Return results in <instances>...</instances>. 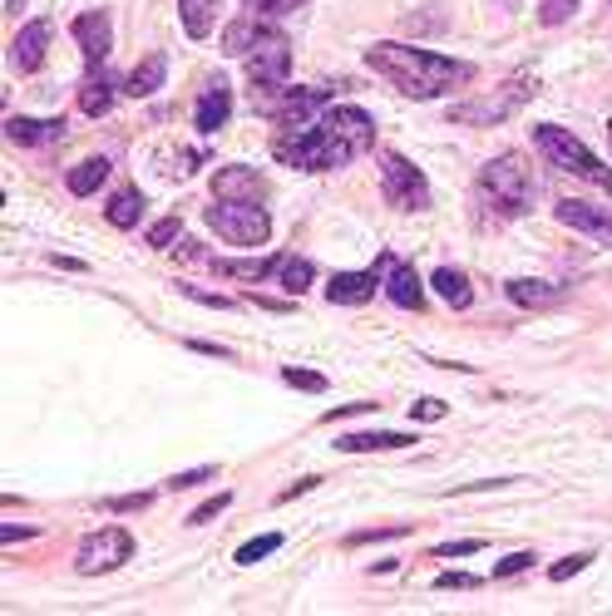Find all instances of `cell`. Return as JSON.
Masks as SVG:
<instances>
[{"mask_svg":"<svg viewBox=\"0 0 612 616\" xmlns=\"http://www.w3.org/2000/svg\"><path fill=\"white\" fill-rule=\"evenodd\" d=\"M366 65L381 70L400 94H410V99H435V94H450V89H460V84L474 79L469 60L430 55V50L395 45V40H381V45L366 50Z\"/></svg>","mask_w":612,"mask_h":616,"instance_id":"obj_2","label":"cell"},{"mask_svg":"<svg viewBox=\"0 0 612 616\" xmlns=\"http://www.w3.org/2000/svg\"><path fill=\"white\" fill-rule=\"evenodd\" d=\"M228 114H232V94H228L223 79H213L203 89V99H198L193 119H198V129H203V134H213V129H223V124H228Z\"/></svg>","mask_w":612,"mask_h":616,"instance_id":"obj_19","label":"cell"},{"mask_svg":"<svg viewBox=\"0 0 612 616\" xmlns=\"http://www.w3.org/2000/svg\"><path fill=\"white\" fill-rule=\"evenodd\" d=\"M553 212H558V222H568V227L588 232V237H598V242H608V247H612V212H608V208H593V203H578V198H563V203H558Z\"/></svg>","mask_w":612,"mask_h":616,"instance_id":"obj_12","label":"cell"},{"mask_svg":"<svg viewBox=\"0 0 612 616\" xmlns=\"http://www.w3.org/2000/svg\"><path fill=\"white\" fill-rule=\"evenodd\" d=\"M267 183L252 168H218L213 173V198H238V203H262Z\"/></svg>","mask_w":612,"mask_h":616,"instance_id":"obj_16","label":"cell"},{"mask_svg":"<svg viewBox=\"0 0 612 616\" xmlns=\"http://www.w3.org/2000/svg\"><path fill=\"white\" fill-rule=\"evenodd\" d=\"M188 301H203V306H218V311H238V301H228V296H213V291H198V286H183Z\"/></svg>","mask_w":612,"mask_h":616,"instance_id":"obj_41","label":"cell"},{"mask_svg":"<svg viewBox=\"0 0 612 616\" xmlns=\"http://www.w3.org/2000/svg\"><path fill=\"white\" fill-rule=\"evenodd\" d=\"M45 50H50V20H30L25 30L15 35V45H10V65L20 74H35L45 65Z\"/></svg>","mask_w":612,"mask_h":616,"instance_id":"obj_13","label":"cell"},{"mask_svg":"<svg viewBox=\"0 0 612 616\" xmlns=\"http://www.w3.org/2000/svg\"><path fill=\"white\" fill-rule=\"evenodd\" d=\"M316 484H321V479H297V484H292V488H282V493L277 498H272V503H292V498H302V493H312V488Z\"/></svg>","mask_w":612,"mask_h":616,"instance_id":"obj_46","label":"cell"},{"mask_svg":"<svg viewBox=\"0 0 612 616\" xmlns=\"http://www.w3.org/2000/svg\"><path fill=\"white\" fill-rule=\"evenodd\" d=\"M504 291H509V301H514V306H529V311H548V306L563 301V286H553V282H534V276H519V282H509Z\"/></svg>","mask_w":612,"mask_h":616,"instance_id":"obj_18","label":"cell"},{"mask_svg":"<svg viewBox=\"0 0 612 616\" xmlns=\"http://www.w3.org/2000/svg\"><path fill=\"white\" fill-rule=\"evenodd\" d=\"M104 178H109V163H104V158H84V163L70 168V193H75V198H89L94 188L104 183Z\"/></svg>","mask_w":612,"mask_h":616,"instance_id":"obj_28","label":"cell"},{"mask_svg":"<svg viewBox=\"0 0 612 616\" xmlns=\"http://www.w3.org/2000/svg\"><path fill=\"white\" fill-rule=\"evenodd\" d=\"M75 45L84 50V60H89V70H99L104 60H109L114 50V20L109 10H84V15H75Z\"/></svg>","mask_w":612,"mask_h":616,"instance_id":"obj_10","label":"cell"},{"mask_svg":"<svg viewBox=\"0 0 612 616\" xmlns=\"http://www.w3.org/2000/svg\"><path fill=\"white\" fill-rule=\"evenodd\" d=\"M534 144H538V153L548 158L553 168H563V173H573L578 183H593V188H603V193L612 198V168H603L593 153H588L583 144H578L568 129H558V124H538L534 129Z\"/></svg>","mask_w":612,"mask_h":616,"instance_id":"obj_4","label":"cell"},{"mask_svg":"<svg viewBox=\"0 0 612 616\" xmlns=\"http://www.w3.org/2000/svg\"><path fill=\"white\" fill-rule=\"evenodd\" d=\"M178 10H183V30L193 40H208L213 35V10L218 0H178Z\"/></svg>","mask_w":612,"mask_h":616,"instance_id":"obj_27","label":"cell"},{"mask_svg":"<svg viewBox=\"0 0 612 616\" xmlns=\"http://www.w3.org/2000/svg\"><path fill=\"white\" fill-rule=\"evenodd\" d=\"M376 272H381V267H376ZM376 272H341V276H331L326 296H331L336 306H366L376 296Z\"/></svg>","mask_w":612,"mask_h":616,"instance_id":"obj_17","label":"cell"},{"mask_svg":"<svg viewBox=\"0 0 612 616\" xmlns=\"http://www.w3.org/2000/svg\"><path fill=\"white\" fill-rule=\"evenodd\" d=\"M297 6H306V0H242V10H252V15H262V20L282 15V10H297Z\"/></svg>","mask_w":612,"mask_h":616,"instance_id":"obj_36","label":"cell"},{"mask_svg":"<svg viewBox=\"0 0 612 616\" xmlns=\"http://www.w3.org/2000/svg\"><path fill=\"white\" fill-rule=\"evenodd\" d=\"M208 479H218V469H213V464H203V469H188V474H178V479H168V488H173V493H183V488H198V484H208Z\"/></svg>","mask_w":612,"mask_h":616,"instance_id":"obj_39","label":"cell"},{"mask_svg":"<svg viewBox=\"0 0 612 616\" xmlns=\"http://www.w3.org/2000/svg\"><path fill=\"white\" fill-rule=\"evenodd\" d=\"M178 237H183V222H178V217H163V222H154V227H149V247H158V252L173 247Z\"/></svg>","mask_w":612,"mask_h":616,"instance_id":"obj_32","label":"cell"},{"mask_svg":"<svg viewBox=\"0 0 612 616\" xmlns=\"http://www.w3.org/2000/svg\"><path fill=\"white\" fill-rule=\"evenodd\" d=\"M410 414H415V419H440V414H445V400H415V405H410Z\"/></svg>","mask_w":612,"mask_h":616,"instance_id":"obj_43","label":"cell"},{"mask_svg":"<svg viewBox=\"0 0 612 616\" xmlns=\"http://www.w3.org/2000/svg\"><path fill=\"white\" fill-rule=\"evenodd\" d=\"M262 30H267V25H262V15H252V10H247V20H232V25H228V35H223V55L242 60V55L252 50V40L262 35Z\"/></svg>","mask_w":612,"mask_h":616,"instance_id":"obj_26","label":"cell"},{"mask_svg":"<svg viewBox=\"0 0 612 616\" xmlns=\"http://www.w3.org/2000/svg\"><path fill=\"white\" fill-rule=\"evenodd\" d=\"M228 508H232V493H218V498H208L203 508H193V518H188V523H198V528H203V523H213L218 513H228Z\"/></svg>","mask_w":612,"mask_h":616,"instance_id":"obj_38","label":"cell"},{"mask_svg":"<svg viewBox=\"0 0 612 616\" xmlns=\"http://www.w3.org/2000/svg\"><path fill=\"white\" fill-rule=\"evenodd\" d=\"M163 74H168V60L163 55H149L139 70L129 74V79H124V94H134V99H149L158 84H163Z\"/></svg>","mask_w":612,"mask_h":616,"instance_id":"obj_25","label":"cell"},{"mask_svg":"<svg viewBox=\"0 0 612 616\" xmlns=\"http://www.w3.org/2000/svg\"><path fill=\"white\" fill-rule=\"evenodd\" d=\"M65 134V124L60 119H10L6 124V138L20 148H35V144H55V138Z\"/></svg>","mask_w":612,"mask_h":616,"instance_id":"obj_21","label":"cell"},{"mask_svg":"<svg viewBox=\"0 0 612 616\" xmlns=\"http://www.w3.org/2000/svg\"><path fill=\"white\" fill-rule=\"evenodd\" d=\"M277 282L287 286L292 296H302V291H312L316 272H312V262H306V257H282V272H277Z\"/></svg>","mask_w":612,"mask_h":616,"instance_id":"obj_29","label":"cell"},{"mask_svg":"<svg viewBox=\"0 0 612 616\" xmlns=\"http://www.w3.org/2000/svg\"><path fill=\"white\" fill-rule=\"evenodd\" d=\"M479 552V538H460V543H440V557H469Z\"/></svg>","mask_w":612,"mask_h":616,"instance_id":"obj_44","label":"cell"},{"mask_svg":"<svg viewBox=\"0 0 612 616\" xmlns=\"http://www.w3.org/2000/svg\"><path fill=\"white\" fill-rule=\"evenodd\" d=\"M588 562H593V552H573V557L553 562V567H548V577H553V582H568V577H578V572H583Z\"/></svg>","mask_w":612,"mask_h":616,"instance_id":"obj_35","label":"cell"},{"mask_svg":"<svg viewBox=\"0 0 612 616\" xmlns=\"http://www.w3.org/2000/svg\"><path fill=\"white\" fill-rule=\"evenodd\" d=\"M104 217H109V227H139V217H144V193L134 183H124V188H114V198H109V208H104Z\"/></svg>","mask_w":612,"mask_h":616,"instance_id":"obj_20","label":"cell"},{"mask_svg":"<svg viewBox=\"0 0 612 616\" xmlns=\"http://www.w3.org/2000/svg\"><path fill=\"white\" fill-rule=\"evenodd\" d=\"M440 587H445V592H464V587H479V577H469V572H445V577H440Z\"/></svg>","mask_w":612,"mask_h":616,"instance_id":"obj_45","label":"cell"},{"mask_svg":"<svg viewBox=\"0 0 612 616\" xmlns=\"http://www.w3.org/2000/svg\"><path fill=\"white\" fill-rule=\"evenodd\" d=\"M134 557V533L129 528H94L89 538L75 552V567L84 577H99V572H114Z\"/></svg>","mask_w":612,"mask_h":616,"instance_id":"obj_8","label":"cell"},{"mask_svg":"<svg viewBox=\"0 0 612 616\" xmlns=\"http://www.w3.org/2000/svg\"><path fill=\"white\" fill-rule=\"evenodd\" d=\"M405 523H390V528H361V533H346V548H361V543H381V538H400Z\"/></svg>","mask_w":612,"mask_h":616,"instance_id":"obj_34","label":"cell"},{"mask_svg":"<svg viewBox=\"0 0 612 616\" xmlns=\"http://www.w3.org/2000/svg\"><path fill=\"white\" fill-rule=\"evenodd\" d=\"M218 276H238V282H267V276H277L282 272V252L277 257H262V262H208Z\"/></svg>","mask_w":612,"mask_h":616,"instance_id":"obj_24","label":"cell"},{"mask_svg":"<svg viewBox=\"0 0 612 616\" xmlns=\"http://www.w3.org/2000/svg\"><path fill=\"white\" fill-rule=\"evenodd\" d=\"M25 538H40L35 523H0V543H25Z\"/></svg>","mask_w":612,"mask_h":616,"instance_id":"obj_42","label":"cell"},{"mask_svg":"<svg viewBox=\"0 0 612 616\" xmlns=\"http://www.w3.org/2000/svg\"><path fill=\"white\" fill-rule=\"evenodd\" d=\"M529 94H534V79H504L499 89L484 94V99L455 104L445 119H450V124H479V129H489V124H504V119H509L519 104H529Z\"/></svg>","mask_w":612,"mask_h":616,"instance_id":"obj_6","label":"cell"},{"mask_svg":"<svg viewBox=\"0 0 612 616\" xmlns=\"http://www.w3.org/2000/svg\"><path fill=\"white\" fill-rule=\"evenodd\" d=\"M415 444V434H341L336 449L341 454H381V449H405Z\"/></svg>","mask_w":612,"mask_h":616,"instance_id":"obj_22","label":"cell"},{"mask_svg":"<svg viewBox=\"0 0 612 616\" xmlns=\"http://www.w3.org/2000/svg\"><path fill=\"white\" fill-rule=\"evenodd\" d=\"M242 65H247V79L257 84V89H272V84H282L292 74V50L277 30H262V35L252 40V50L242 55Z\"/></svg>","mask_w":612,"mask_h":616,"instance_id":"obj_9","label":"cell"},{"mask_svg":"<svg viewBox=\"0 0 612 616\" xmlns=\"http://www.w3.org/2000/svg\"><path fill=\"white\" fill-rule=\"evenodd\" d=\"M376 144V119L356 104L346 109H326L321 119H312L306 129H287L272 138V153L287 168H302V173H331V168H346Z\"/></svg>","mask_w":612,"mask_h":616,"instance_id":"obj_1","label":"cell"},{"mask_svg":"<svg viewBox=\"0 0 612 616\" xmlns=\"http://www.w3.org/2000/svg\"><path fill=\"white\" fill-rule=\"evenodd\" d=\"M381 193H386V203L400 208V212L430 208V183H425V173H420L410 158H400V153H386V158H381Z\"/></svg>","mask_w":612,"mask_h":616,"instance_id":"obj_7","label":"cell"},{"mask_svg":"<svg viewBox=\"0 0 612 616\" xmlns=\"http://www.w3.org/2000/svg\"><path fill=\"white\" fill-rule=\"evenodd\" d=\"M578 0H544V10H538V20L544 25H563V20H573Z\"/></svg>","mask_w":612,"mask_h":616,"instance_id":"obj_37","label":"cell"},{"mask_svg":"<svg viewBox=\"0 0 612 616\" xmlns=\"http://www.w3.org/2000/svg\"><path fill=\"white\" fill-rule=\"evenodd\" d=\"M15 6H20V0H10V10H15Z\"/></svg>","mask_w":612,"mask_h":616,"instance_id":"obj_48","label":"cell"},{"mask_svg":"<svg viewBox=\"0 0 612 616\" xmlns=\"http://www.w3.org/2000/svg\"><path fill=\"white\" fill-rule=\"evenodd\" d=\"M381 262H386V296L400 311H420V306H425V291H420V276L410 272V262H395L390 252Z\"/></svg>","mask_w":612,"mask_h":616,"instance_id":"obj_14","label":"cell"},{"mask_svg":"<svg viewBox=\"0 0 612 616\" xmlns=\"http://www.w3.org/2000/svg\"><path fill=\"white\" fill-rule=\"evenodd\" d=\"M119 89H124V84L114 79V74L104 70V65H99V70L89 74V79L80 84V109L89 114V119H104V114L114 109V99H119Z\"/></svg>","mask_w":612,"mask_h":616,"instance_id":"obj_15","label":"cell"},{"mask_svg":"<svg viewBox=\"0 0 612 616\" xmlns=\"http://www.w3.org/2000/svg\"><path fill=\"white\" fill-rule=\"evenodd\" d=\"M282 380H287L292 390H326V375H321V370H297V365H287V370H282Z\"/></svg>","mask_w":612,"mask_h":616,"instance_id":"obj_33","label":"cell"},{"mask_svg":"<svg viewBox=\"0 0 612 616\" xmlns=\"http://www.w3.org/2000/svg\"><path fill=\"white\" fill-rule=\"evenodd\" d=\"M430 286H435V291L445 296V301L455 306V311H469V306H474V286H469V276L455 272V267H435Z\"/></svg>","mask_w":612,"mask_h":616,"instance_id":"obj_23","label":"cell"},{"mask_svg":"<svg viewBox=\"0 0 612 616\" xmlns=\"http://www.w3.org/2000/svg\"><path fill=\"white\" fill-rule=\"evenodd\" d=\"M534 567V552H509V557L494 567V577H514V572H529Z\"/></svg>","mask_w":612,"mask_h":616,"instance_id":"obj_40","label":"cell"},{"mask_svg":"<svg viewBox=\"0 0 612 616\" xmlns=\"http://www.w3.org/2000/svg\"><path fill=\"white\" fill-rule=\"evenodd\" d=\"M608 148H612V119H608Z\"/></svg>","mask_w":612,"mask_h":616,"instance_id":"obj_47","label":"cell"},{"mask_svg":"<svg viewBox=\"0 0 612 616\" xmlns=\"http://www.w3.org/2000/svg\"><path fill=\"white\" fill-rule=\"evenodd\" d=\"M208 227L232 247H262L272 237V217L257 203H238V198H213V208L203 212Z\"/></svg>","mask_w":612,"mask_h":616,"instance_id":"obj_5","label":"cell"},{"mask_svg":"<svg viewBox=\"0 0 612 616\" xmlns=\"http://www.w3.org/2000/svg\"><path fill=\"white\" fill-rule=\"evenodd\" d=\"M154 503V493H114V498H99L104 513H144Z\"/></svg>","mask_w":612,"mask_h":616,"instance_id":"obj_30","label":"cell"},{"mask_svg":"<svg viewBox=\"0 0 612 616\" xmlns=\"http://www.w3.org/2000/svg\"><path fill=\"white\" fill-rule=\"evenodd\" d=\"M282 548V533H262V538H252L247 548H238V562L247 567V562H262V557H272V552Z\"/></svg>","mask_w":612,"mask_h":616,"instance_id":"obj_31","label":"cell"},{"mask_svg":"<svg viewBox=\"0 0 612 616\" xmlns=\"http://www.w3.org/2000/svg\"><path fill=\"white\" fill-rule=\"evenodd\" d=\"M331 104V89H287L277 104L282 129H306L312 119H321V109Z\"/></svg>","mask_w":612,"mask_h":616,"instance_id":"obj_11","label":"cell"},{"mask_svg":"<svg viewBox=\"0 0 612 616\" xmlns=\"http://www.w3.org/2000/svg\"><path fill=\"white\" fill-rule=\"evenodd\" d=\"M479 198L499 217H524L534 208V173L524 153H499L494 163H484L479 173Z\"/></svg>","mask_w":612,"mask_h":616,"instance_id":"obj_3","label":"cell"}]
</instances>
